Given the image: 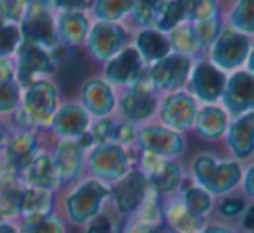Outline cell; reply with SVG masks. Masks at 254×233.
Wrapping results in <instances>:
<instances>
[{"instance_id": "6da1fadb", "label": "cell", "mask_w": 254, "mask_h": 233, "mask_svg": "<svg viewBox=\"0 0 254 233\" xmlns=\"http://www.w3.org/2000/svg\"><path fill=\"white\" fill-rule=\"evenodd\" d=\"M110 205V184L85 174L82 179L60 190L56 211L68 226L84 228Z\"/></svg>"}, {"instance_id": "7a4b0ae2", "label": "cell", "mask_w": 254, "mask_h": 233, "mask_svg": "<svg viewBox=\"0 0 254 233\" xmlns=\"http://www.w3.org/2000/svg\"><path fill=\"white\" fill-rule=\"evenodd\" d=\"M61 105L60 85L54 78H37L23 87L21 105L9 116L12 131L46 132Z\"/></svg>"}, {"instance_id": "3957f363", "label": "cell", "mask_w": 254, "mask_h": 233, "mask_svg": "<svg viewBox=\"0 0 254 233\" xmlns=\"http://www.w3.org/2000/svg\"><path fill=\"white\" fill-rule=\"evenodd\" d=\"M244 164L232 157H218L211 152H198L190 159L187 166L191 183L204 188L214 198L235 193L242 181Z\"/></svg>"}, {"instance_id": "277c9868", "label": "cell", "mask_w": 254, "mask_h": 233, "mask_svg": "<svg viewBox=\"0 0 254 233\" xmlns=\"http://www.w3.org/2000/svg\"><path fill=\"white\" fill-rule=\"evenodd\" d=\"M159 103L160 94L153 89L152 82L148 78V68H146L145 75L136 84L119 91L115 115L141 127V125L153 122L157 118Z\"/></svg>"}, {"instance_id": "5b68a950", "label": "cell", "mask_w": 254, "mask_h": 233, "mask_svg": "<svg viewBox=\"0 0 254 233\" xmlns=\"http://www.w3.org/2000/svg\"><path fill=\"white\" fill-rule=\"evenodd\" d=\"M19 30L23 42L39 46L49 53H58L61 49L56 12L49 5V0H32L28 11L19 21Z\"/></svg>"}, {"instance_id": "8992f818", "label": "cell", "mask_w": 254, "mask_h": 233, "mask_svg": "<svg viewBox=\"0 0 254 233\" xmlns=\"http://www.w3.org/2000/svg\"><path fill=\"white\" fill-rule=\"evenodd\" d=\"M134 169V152L117 145L101 143L87 150V174L106 184H113Z\"/></svg>"}, {"instance_id": "52a82bcc", "label": "cell", "mask_w": 254, "mask_h": 233, "mask_svg": "<svg viewBox=\"0 0 254 233\" xmlns=\"http://www.w3.org/2000/svg\"><path fill=\"white\" fill-rule=\"evenodd\" d=\"M132 40V28L127 23L92 21L84 51L92 63L103 64L120 53Z\"/></svg>"}, {"instance_id": "ba28073f", "label": "cell", "mask_w": 254, "mask_h": 233, "mask_svg": "<svg viewBox=\"0 0 254 233\" xmlns=\"http://www.w3.org/2000/svg\"><path fill=\"white\" fill-rule=\"evenodd\" d=\"M253 42V37L244 35V33L225 25L218 39L205 53V58L225 73H232V71H237L246 66Z\"/></svg>"}, {"instance_id": "9c48e42d", "label": "cell", "mask_w": 254, "mask_h": 233, "mask_svg": "<svg viewBox=\"0 0 254 233\" xmlns=\"http://www.w3.org/2000/svg\"><path fill=\"white\" fill-rule=\"evenodd\" d=\"M198 108H200V103L187 87L167 92V94L160 96L155 120L173 131L188 134L193 127Z\"/></svg>"}, {"instance_id": "30bf717a", "label": "cell", "mask_w": 254, "mask_h": 233, "mask_svg": "<svg viewBox=\"0 0 254 233\" xmlns=\"http://www.w3.org/2000/svg\"><path fill=\"white\" fill-rule=\"evenodd\" d=\"M136 150L153 153L162 159H183L188 150L187 134L173 131L157 120L148 122L138 129Z\"/></svg>"}, {"instance_id": "8fae6325", "label": "cell", "mask_w": 254, "mask_h": 233, "mask_svg": "<svg viewBox=\"0 0 254 233\" xmlns=\"http://www.w3.org/2000/svg\"><path fill=\"white\" fill-rule=\"evenodd\" d=\"M150 183L139 171L132 169L124 177L110 184V205L108 209L119 219H126L136 214L145 198L150 193Z\"/></svg>"}, {"instance_id": "7c38bea8", "label": "cell", "mask_w": 254, "mask_h": 233, "mask_svg": "<svg viewBox=\"0 0 254 233\" xmlns=\"http://www.w3.org/2000/svg\"><path fill=\"white\" fill-rule=\"evenodd\" d=\"M12 61L16 68V80L21 87L37 78H54L56 71L60 70V61L56 54L26 42L19 46Z\"/></svg>"}, {"instance_id": "4fadbf2b", "label": "cell", "mask_w": 254, "mask_h": 233, "mask_svg": "<svg viewBox=\"0 0 254 233\" xmlns=\"http://www.w3.org/2000/svg\"><path fill=\"white\" fill-rule=\"evenodd\" d=\"M49 150L60 174L61 190L87 174V150L77 139H51Z\"/></svg>"}, {"instance_id": "5bb4252c", "label": "cell", "mask_w": 254, "mask_h": 233, "mask_svg": "<svg viewBox=\"0 0 254 233\" xmlns=\"http://www.w3.org/2000/svg\"><path fill=\"white\" fill-rule=\"evenodd\" d=\"M193 58L171 53L148 66V78L160 96L185 89L193 68Z\"/></svg>"}, {"instance_id": "9a60e30c", "label": "cell", "mask_w": 254, "mask_h": 233, "mask_svg": "<svg viewBox=\"0 0 254 233\" xmlns=\"http://www.w3.org/2000/svg\"><path fill=\"white\" fill-rule=\"evenodd\" d=\"M226 78H228V73L219 70L207 58L202 56L193 61L187 89L200 105H214L221 99Z\"/></svg>"}, {"instance_id": "2e32d148", "label": "cell", "mask_w": 254, "mask_h": 233, "mask_svg": "<svg viewBox=\"0 0 254 233\" xmlns=\"http://www.w3.org/2000/svg\"><path fill=\"white\" fill-rule=\"evenodd\" d=\"M47 139L49 136L40 131H12L0 155L4 157L9 171L19 176L47 145Z\"/></svg>"}, {"instance_id": "e0dca14e", "label": "cell", "mask_w": 254, "mask_h": 233, "mask_svg": "<svg viewBox=\"0 0 254 233\" xmlns=\"http://www.w3.org/2000/svg\"><path fill=\"white\" fill-rule=\"evenodd\" d=\"M146 68L148 66L141 59L139 53L132 44H129L117 56H113L103 64L99 75L117 91H120V89L131 87L132 84H136L145 75Z\"/></svg>"}, {"instance_id": "ac0fdd59", "label": "cell", "mask_w": 254, "mask_h": 233, "mask_svg": "<svg viewBox=\"0 0 254 233\" xmlns=\"http://www.w3.org/2000/svg\"><path fill=\"white\" fill-rule=\"evenodd\" d=\"M78 103L87 110L92 118L115 115L119 91L110 85L101 75H92L78 85Z\"/></svg>"}, {"instance_id": "d6986e66", "label": "cell", "mask_w": 254, "mask_h": 233, "mask_svg": "<svg viewBox=\"0 0 254 233\" xmlns=\"http://www.w3.org/2000/svg\"><path fill=\"white\" fill-rule=\"evenodd\" d=\"M92 120L94 118L77 99L61 101L46 134L51 139H78L89 131Z\"/></svg>"}, {"instance_id": "ffe728a7", "label": "cell", "mask_w": 254, "mask_h": 233, "mask_svg": "<svg viewBox=\"0 0 254 233\" xmlns=\"http://www.w3.org/2000/svg\"><path fill=\"white\" fill-rule=\"evenodd\" d=\"M219 105L232 118L254 112V75L246 68L228 73Z\"/></svg>"}, {"instance_id": "44dd1931", "label": "cell", "mask_w": 254, "mask_h": 233, "mask_svg": "<svg viewBox=\"0 0 254 233\" xmlns=\"http://www.w3.org/2000/svg\"><path fill=\"white\" fill-rule=\"evenodd\" d=\"M228 157L240 164L254 159V112L233 116L223 138Z\"/></svg>"}, {"instance_id": "7402d4cb", "label": "cell", "mask_w": 254, "mask_h": 233, "mask_svg": "<svg viewBox=\"0 0 254 233\" xmlns=\"http://www.w3.org/2000/svg\"><path fill=\"white\" fill-rule=\"evenodd\" d=\"M19 177H21L26 186L53 191V193H60L61 181H60V174H58L56 166H54L53 155H51L49 143L37 153V157L32 160V164L19 174Z\"/></svg>"}, {"instance_id": "603a6c76", "label": "cell", "mask_w": 254, "mask_h": 233, "mask_svg": "<svg viewBox=\"0 0 254 233\" xmlns=\"http://www.w3.org/2000/svg\"><path fill=\"white\" fill-rule=\"evenodd\" d=\"M230 120H232V116L226 113V110L219 103L200 105L191 132L204 143H219L225 138Z\"/></svg>"}, {"instance_id": "cb8c5ba5", "label": "cell", "mask_w": 254, "mask_h": 233, "mask_svg": "<svg viewBox=\"0 0 254 233\" xmlns=\"http://www.w3.org/2000/svg\"><path fill=\"white\" fill-rule=\"evenodd\" d=\"M58 37L61 47L68 51H77L84 47L89 30L92 26V18L84 11H63L56 12Z\"/></svg>"}, {"instance_id": "d4e9b609", "label": "cell", "mask_w": 254, "mask_h": 233, "mask_svg": "<svg viewBox=\"0 0 254 233\" xmlns=\"http://www.w3.org/2000/svg\"><path fill=\"white\" fill-rule=\"evenodd\" d=\"M162 223L174 233H200L207 219L193 214L176 193L162 198Z\"/></svg>"}, {"instance_id": "484cf974", "label": "cell", "mask_w": 254, "mask_h": 233, "mask_svg": "<svg viewBox=\"0 0 254 233\" xmlns=\"http://www.w3.org/2000/svg\"><path fill=\"white\" fill-rule=\"evenodd\" d=\"M187 179L188 173L183 159H167L162 167L152 177H148V183L160 198H166L180 193Z\"/></svg>"}, {"instance_id": "4316f807", "label": "cell", "mask_w": 254, "mask_h": 233, "mask_svg": "<svg viewBox=\"0 0 254 233\" xmlns=\"http://www.w3.org/2000/svg\"><path fill=\"white\" fill-rule=\"evenodd\" d=\"M131 44L139 53L141 59L146 66L157 63L167 54H171V44L167 39V33L160 32L157 28H138L132 32Z\"/></svg>"}, {"instance_id": "83f0119b", "label": "cell", "mask_w": 254, "mask_h": 233, "mask_svg": "<svg viewBox=\"0 0 254 233\" xmlns=\"http://www.w3.org/2000/svg\"><path fill=\"white\" fill-rule=\"evenodd\" d=\"M26 184L16 174L0 177V221H19Z\"/></svg>"}, {"instance_id": "f1b7e54d", "label": "cell", "mask_w": 254, "mask_h": 233, "mask_svg": "<svg viewBox=\"0 0 254 233\" xmlns=\"http://www.w3.org/2000/svg\"><path fill=\"white\" fill-rule=\"evenodd\" d=\"M56 207H58V193L26 186V191L23 195V202H21V218L19 219L40 218V216L54 212Z\"/></svg>"}, {"instance_id": "f546056e", "label": "cell", "mask_w": 254, "mask_h": 233, "mask_svg": "<svg viewBox=\"0 0 254 233\" xmlns=\"http://www.w3.org/2000/svg\"><path fill=\"white\" fill-rule=\"evenodd\" d=\"M134 9V0H92L91 14L92 21L127 23Z\"/></svg>"}, {"instance_id": "4dcf8cb0", "label": "cell", "mask_w": 254, "mask_h": 233, "mask_svg": "<svg viewBox=\"0 0 254 233\" xmlns=\"http://www.w3.org/2000/svg\"><path fill=\"white\" fill-rule=\"evenodd\" d=\"M181 197V200L188 205L193 214H197L202 219H211L212 212H214V204L216 198L211 193L204 190V188L197 186L195 183H191V179L188 177L187 183L183 184V188L178 193Z\"/></svg>"}, {"instance_id": "1f68e13d", "label": "cell", "mask_w": 254, "mask_h": 233, "mask_svg": "<svg viewBox=\"0 0 254 233\" xmlns=\"http://www.w3.org/2000/svg\"><path fill=\"white\" fill-rule=\"evenodd\" d=\"M185 23H202L221 18V0H178Z\"/></svg>"}, {"instance_id": "d6a6232c", "label": "cell", "mask_w": 254, "mask_h": 233, "mask_svg": "<svg viewBox=\"0 0 254 233\" xmlns=\"http://www.w3.org/2000/svg\"><path fill=\"white\" fill-rule=\"evenodd\" d=\"M167 0H134V9L127 19L132 32L138 28H157Z\"/></svg>"}, {"instance_id": "836d02e7", "label": "cell", "mask_w": 254, "mask_h": 233, "mask_svg": "<svg viewBox=\"0 0 254 233\" xmlns=\"http://www.w3.org/2000/svg\"><path fill=\"white\" fill-rule=\"evenodd\" d=\"M223 19L226 26L254 39V0H233Z\"/></svg>"}, {"instance_id": "e575fe53", "label": "cell", "mask_w": 254, "mask_h": 233, "mask_svg": "<svg viewBox=\"0 0 254 233\" xmlns=\"http://www.w3.org/2000/svg\"><path fill=\"white\" fill-rule=\"evenodd\" d=\"M167 39H169L171 44V51L178 54H183V56L188 58H202V49L198 46V40L195 37L193 26L191 23H181L176 28H173L169 33H167Z\"/></svg>"}, {"instance_id": "d590c367", "label": "cell", "mask_w": 254, "mask_h": 233, "mask_svg": "<svg viewBox=\"0 0 254 233\" xmlns=\"http://www.w3.org/2000/svg\"><path fill=\"white\" fill-rule=\"evenodd\" d=\"M247 204H249V202L246 200V197H244L240 191L225 195V197H219V198H216L212 218L219 219V221L233 223V225H237V221L240 219V216H242L244 211H246Z\"/></svg>"}, {"instance_id": "8d00e7d4", "label": "cell", "mask_w": 254, "mask_h": 233, "mask_svg": "<svg viewBox=\"0 0 254 233\" xmlns=\"http://www.w3.org/2000/svg\"><path fill=\"white\" fill-rule=\"evenodd\" d=\"M21 233H68V225L58 211L32 219H19Z\"/></svg>"}, {"instance_id": "74e56055", "label": "cell", "mask_w": 254, "mask_h": 233, "mask_svg": "<svg viewBox=\"0 0 254 233\" xmlns=\"http://www.w3.org/2000/svg\"><path fill=\"white\" fill-rule=\"evenodd\" d=\"M23 44L21 30L18 23L5 21L0 18V58H14Z\"/></svg>"}, {"instance_id": "f35d334b", "label": "cell", "mask_w": 254, "mask_h": 233, "mask_svg": "<svg viewBox=\"0 0 254 233\" xmlns=\"http://www.w3.org/2000/svg\"><path fill=\"white\" fill-rule=\"evenodd\" d=\"M23 87L16 78L0 82V116L9 118L21 105Z\"/></svg>"}, {"instance_id": "ab89813d", "label": "cell", "mask_w": 254, "mask_h": 233, "mask_svg": "<svg viewBox=\"0 0 254 233\" xmlns=\"http://www.w3.org/2000/svg\"><path fill=\"white\" fill-rule=\"evenodd\" d=\"M193 32L195 37L198 40V46L202 49V54L205 56V53L209 51V47L214 44V40L218 39V35L221 33L223 26H225V19L221 18H216L211 19V21H202V23H193Z\"/></svg>"}, {"instance_id": "60d3db41", "label": "cell", "mask_w": 254, "mask_h": 233, "mask_svg": "<svg viewBox=\"0 0 254 233\" xmlns=\"http://www.w3.org/2000/svg\"><path fill=\"white\" fill-rule=\"evenodd\" d=\"M136 218H139L141 221L148 223V225L159 228L162 223V198L155 193L153 190H150L148 197L145 198V202L141 204V207L136 211Z\"/></svg>"}, {"instance_id": "b9f144b4", "label": "cell", "mask_w": 254, "mask_h": 233, "mask_svg": "<svg viewBox=\"0 0 254 233\" xmlns=\"http://www.w3.org/2000/svg\"><path fill=\"white\" fill-rule=\"evenodd\" d=\"M117 129V115H110L105 118H94L89 127V134L94 139V145L101 143H113Z\"/></svg>"}, {"instance_id": "7bdbcfd3", "label": "cell", "mask_w": 254, "mask_h": 233, "mask_svg": "<svg viewBox=\"0 0 254 233\" xmlns=\"http://www.w3.org/2000/svg\"><path fill=\"white\" fill-rule=\"evenodd\" d=\"M120 228V219L113 214L110 209L92 219L89 225L80 228V233H119Z\"/></svg>"}, {"instance_id": "ee69618b", "label": "cell", "mask_w": 254, "mask_h": 233, "mask_svg": "<svg viewBox=\"0 0 254 233\" xmlns=\"http://www.w3.org/2000/svg\"><path fill=\"white\" fill-rule=\"evenodd\" d=\"M138 129H139L138 125L124 120V118H120V116L117 115V129H115V139H113V143L134 152L136 139H138Z\"/></svg>"}, {"instance_id": "f6af8a7d", "label": "cell", "mask_w": 254, "mask_h": 233, "mask_svg": "<svg viewBox=\"0 0 254 233\" xmlns=\"http://www.w3.org/2000/svg\"><path fill=\"white\" fill-rule=\"evenodd\" d=\"M30 4L32 0H0V18L19 25Z\"/></svg>"}, {"instance_id": "bcb514c9", "label": "cell", "mask_w": 254, "mask_h": 233, "mask_svg": "<svg viewBox=\"0 0 254 233\" xmlns=\"http://www.w3.org/2000/svg\"><path fill=\"white\" fill-rule=\"evenodd\" d=\"M239 191L246 197L247 202H254V159L251 162L244 164Z\"/></svg>"}, {"instance_id": "7dc6e473", "label": "cell", "mask_w": 254, "mask_h": 233, "mask_svg": "<svg viewBox=\"0 0 254 233\" xmlns=\"http://www.w3.org/2000/svg\"><path fill=\"white\" fill-rule=\"evenodd\" d=\"M49 5L54 12L63 11H91L92 0H49Z\"/></svg>"}, {"instance_id": "c3c4849f", "label": "cell", "mask_w": 254, "mask_h": 233, "mask_svg": "<svg viewBox=\"0 0 254 233\" xmlns=\"http://www.w3.org/2000/svg\"><path fill=\"white\" fill-rule=\"evenodd\" d=\"M155 230H157L155 226L141 221L136 216H129L126 219H120L119 233H153Z\"/></svg>"}, {"instance_id": "681fc988", "label": "cell", "mask_w": 254, "mask_h": 233, "mask_svg": "<svg viewBox=\"0 0 254 233\" xmlns=\"http://www.w3.org/2000/svg\"><path fill=\"white\" fill-rule=\"evenodd\" d=\"M200 233H240V230L233 223H225L211 218L207 219V223H205V226L202 228Z\"/></svg>"}, {"instance_id": "f907efd6", "label": "cell", "mask_w": 254, "mask_h": 233, "mask_svg": "<svg viewBox=\"0 0 254 233\" xmlns=\"http://www.w3.org/2000/svg\"><path fill=\"white\" fill-rule=\"evenodd\" d=\"M237 228L240 230V233H254V202L247 204L244 214L237 221Z\"/></svg>"}, {"instance_id": "816d5d0a", "label": "cell", "mask_w": 254, "mask_h": 233, "mask_svg": "<svg viewBox=\"0 0 254 233\" xmlns=\"http://www.w3.org/2000/svg\"><path fill=\"white\" fill-rule=\"evenodd\" d=\"M16 78L14 61L11 58H0V82Z\"/></svg>"}, {"instance_id": "f5cc1de1", "label": "cell", "mask_w": 254, "mask_h": 233, "mask_svg": "<svg viewBox=\"0 0 254 233\" xmlns=\"http://www.w3.org/2000/svg\"><path fill=\"white\" fill-rule=\"evenodd\" d=\"M11 134H12V125H11V122H9V118L0 116V152H2V148L5 146V143H7Z\"/></svg>"}, {"instance_id": "db71d44e", "label": "cell", "mask_w": 254, "mask_h": 233, "mask_svg": "<svg viewBox=\"0 0 254 233\" xmlns=\"http://www.w3.org/2000/svg\"><path fill=\"white\" fill-rule=\"evenodd\" d=\"M0 233H21L18 221H0Z\"/></svg>"}, {"instance_id": "11a10c76", "label": "cell", "mask_w": 254, "mask_h": 233, "mask_svg": "<svg viewBox=\"0 0 254 233\" xmlns=\"http://www.w3.org/2000/svg\"><path fill=\"white\" fill-rule=\"evenodd\" d=\"M244 68L254 75V42H253V47H251V53H249V56H247L246 66H244Z\"/></svg>"}, {"instance_id": "9f6ffc18", "label": "cell", "mask_w": 254, "mask_h": 233, "mask_svg": "<svg viewBox=\"0 0 254 233\" xmlns=\"http://www.w3.org/2000/svg\"><path fill=\"white\" fill-rule=\"evenodd\" d=\"M153 233H174V232H173V230H169V228H167L166 225H160L159 228H157Z\"/></svg>"}]
</instances>
